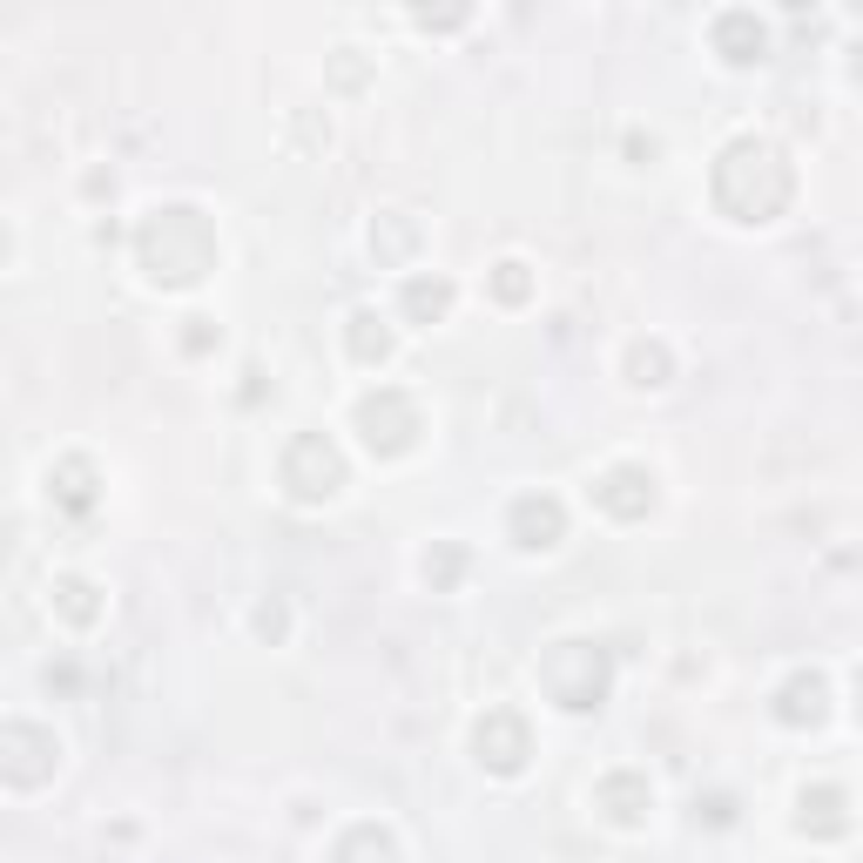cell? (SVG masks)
<instances>
[{"instance_id": "cell-1", "label": "cell", "mask_w": 863, "mask_h": 863, "mask_svg": "<svg viewBox=\"0 0 863 863\" xmlns=\"http://www.w3.org/2000/svg\"><path fill=\"white\" fill-rule=\"evenodd\" d=\"M722 41H729V61H762V27L749 21V14H729V21H722Z\"/></svg>"}]
</instances>
